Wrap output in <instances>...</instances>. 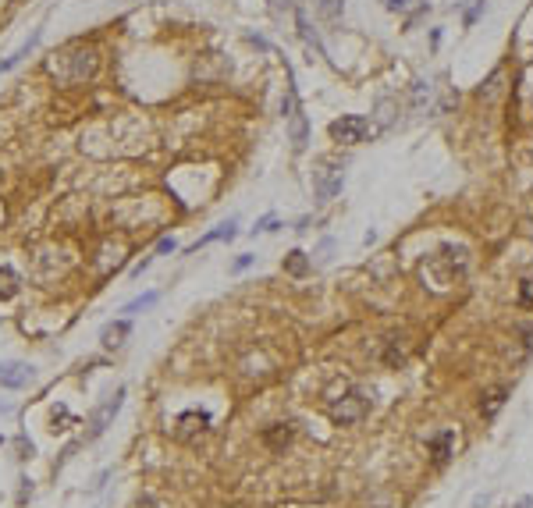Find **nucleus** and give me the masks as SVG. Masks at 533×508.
<instances>
[{
  "label": "nucleus",
  "instance_id": "nucleus-1",
  "mask_svg": "<svg viewBox=\"0 0 533 508\" xmlns=\"http://www.w3.org/2000/svg\"><path fill=\"white\" fill-rule=\"evenodd\" d=\"M57 60L50 65V71L68 82V86H82V82H93L96 71H100V47L93 43H71L60 54H54Z\"/></svg>",
  "mask_w": 533,
  "mask_h": 508
},
{
  "label": "nucleus",
  "instance_id": "nucleus-22",
  "mask_svg": "<svg viewBox=\"0 0 533 508\" xmlns=\"http://www.w3.org/2000/svg\"><path fill=\"white\" fill-rule=\"evenodd\" d=\"M430 93H434V89H430V82H423V78L413 82V107L416 111H423L427 103H430Z\"/></svg>",
  "mask_w": 533,
  "mask_h": 508
},
{
  "label": "nucleus",
  "instance_id": "nucleus-9",
  "mask_svg": "<svg viewBox=\"0 0 533 508\" xmlns=\"http://www.w3.org/2000/svg\"><path fill=\"white\" fill-rule=\"evenodd\" d=\"M29 380H32V366H25V363L0 366V388H25Z\"/></svg>",
  "mask_w": 533,
  "mask_h": 508
},
{
  "label": "nucleus",
  "instance_id": "nucleus-2",
  "mask_svg": "<svg viewBox=\"0 0 533 508\" xmlns=\"http://www.w3.org/2000/svg\"><path fill=\"white\" fill-rule=\"evenodd\" d=\"M345 185V160L341 157H320L313 164V196L317 203H331Z\"/></svg>",
  "mask_w": 533,
  "mask_h": 508
},
{
  "label": "nucleus",
  "instance_id": "nucleus-23",
  "mask_svg": "<svg viewBox=\"0 0 533 508\" xmlns=\"http://www.w3.org/2000/svg\"><path fill=\"white\" fill-rule=\"evenodd\" d=\"M384 363H387V366H402V363H405V349L398 345V338H392V342H387Z\"/></svg>",
  "mask_w": 533,
  "mask_h": 508
},
{
  "label": "nucleus",
  "instance_id": "nucleus-3",
  "mask_svg": "<svg viewBox=\"0 0 533 508\" xmlns=\"http://www.w3.org/2000/svg\"><path fill=\"white\" fill-rule=\"evenodd\" d=\"M366 412H370V398H366L363 391H345L341 398H334L331 406H327V416H331L334 427H352V423H359Z\"/></svg>",
  "mask_w": 533,
  "mask_h": 508
},
{
  "label": "nucleus",
  "instance_id": "nucleus-11",
  "mask_svg": "<svg viewBox=\"0 0 533 508\" xmlns=\"http://www.w3.org/2000/svg\"><path fill=\"white\" fill-rule=\"evenodd\" d=\"M427 448H430V459H434L438 465L441 462H448L452 459V448H455V434L452 430H441V434H434L427 441Z\"/></svg>",
  "mask_w": 533,
  "mask_h": 508
},
{
  "label": "nucleus",
  "instance_id": "nucleus-20",
  "mask_svg": "<svg viewBox=\"0 0 533 508\" xmlns=\"http://www.w3.org/2000/svg\"><path fill=\"white\" fill-rule=\"evenodd\" d=\"M392 121H395V100L381 96L377 100V129H392Z\"/></svg>",
  "mask_w": 533,
  "mask_h": 508
},
{
  "label": "nucleus",
  "instance_id": "nucleus-18",
  "mask_svg": "<svg viewBox=\"0 0 533 508\" xmlns=\"http://www.w3.org/2000/svg\"><path fill=\"white\" fill-rule=\"evenodd\" d=\"M284 270H288L292 278H306V274H310V256H306L302 249H292L288 256H284Z\"/></svg>",
  "mask_w": 533,
  "mask_h": 508
},
{
  "label": "nucleus",
  "instance_id": "nucleus-5",
  "mask_svg": "<svg viewBox=\"0 0 533 508\" xmlns=\"http://www.w3.org/2000/svg\"><path fill=\"white\" fill-rule=\"evenodd\" d=\"M121 406H125V388H117V391H114V398H107L104 406H100V409L89 416V423H86V427H89V430H86V437L93 441V437L104 434V430L111 427V423H114V416L121 412Z\"/></svg>",
  "mask_w": 533,
  "mask_h": 508
},
{
  "label": "nucleus",
  "instance_id": "nucleus-17",
  "mask_svg": "<svg viewBox=\"0 0 533 508\" xmlns=\"http://www.w3.org/2000/svg\"><path fill=\"white\" fill-rule=\"evenodd\" d=\"M18 288H22V278H18V270L0 267V302H4V299H14Z\"/></svg>",
  "mask_w": 533,
  "mask_h": 508
},
{
  "label": "nucleus",
  "instance_id": "nucleus-27",
  "mask_svg": "<svg viewBox=\"0 0 533 508\" xmlns=\"http://www.w3.org/2000/svg\"><path fill=\"white\" fill-rule=\"evenodd\" d=\"M174 249H178V242H174V239H160V242H157V249H153V256H163V252H174Z\"/></svg>",
  "mask_w": 533,
  "mask_h": 508
},
{
  "label": "nucleus",
  "instance_id": "nucleus-19",
  "mask_svg": "<svg viewBox=\"0 0 533 508\" xmlns=\"http://www.w3.org/2000/svg\"><path fill=\"white\" fill-rule=\"evenodd\" d=\"M157 302H160V291H146V295H135L132 302H125V306H121V313H125V316H135V313L150 309V306H157Z\"/></svg>",
  "mask_w": 533,
  "mask_h": 508
},
{
  "label": "nucleus",
  "instance_id": "nucleus-15",
  "mask_svg": "<svg viewBox=\"0 0 533 508\" xmlns=\"http://www.w3.org/2000/svg\"><path fill=\"white\" fill-rule=\"evenodd\" d=\"M235 228H238L235 221H224V224L210 228V231H207V235H203V239H199V242H196L192 249H199V245H210V242H231V239L238 235V231H235Z\"/></svg>",
  "mask_w": 533,
  "mask_h": 508
},
{
  "label": "nucleus",
  "instance_id": "nucleus-21",
  "mask_svg": "<svg viewBox=\"0 0 533 508\" xmlns=\"http://www.w3.org/2000/svg\"><path fill=\"white\" fill-rule=\"evenodd\" d=\"M516 302H519L523 309H530V313H533V274H526V278L519 281V291H516Z\"/></svg>",
  "mask_w": 533,
  "mask_h": 508
},
{
  "label": "nucleus",
  "instance_id": "nucleus-30",
  "mask_svg": "<svg viewBox=\"0 0 533 508\" xmlns=\"http://www.w3.org/2000/svg\"><path fill=\"white\" fill-rule=\"evenodd\" d=\"M150 263H153V256H142V260H139V263L132 267V278H142V270H146Z\"/></svg>",
  "mask_w": 533,
  "mask_h": 508
},
{
  "label": "nucleus",
  "instance_id": "nucleus-28",
  "mask_svg": "<svg viewBox=\"0 0 533 508\" xmlns=\"http://www.w3.org/2000/svg\"><path fill=\"white\" fill-rule=\"evenodd\" d=\"M14 444H18V452H22V455H18V459H32V441H29L25 434H22V437H18Z\"/></svg>",
  "mask_w": 533,
  "mask_h": 508
},
{
  "label": "nucleus",
  "instance_id": "nucleus-31",
  "mask_svg": "<svg viewBox=\"0 0 533 508\" xmlns=\"http://www.w3.org/2000/svg\"><path fill=\"white\" fill-rule=\"evenodd\" d=\"M135 508H160V501H157V498H150V494H142V498L135 501Z\"/></svg>",
  "mask_w": 533,
  "mask_h": 508
},
{
  "label": "nucleus",
  "instance_id": "nucleus-8",
  "mask_svg": "<svg viewBox=\"0 0 533 508\" xmlns=\"http://www.w3.org/2000/svg\"><path fill=\"white\" fill-rule=\"evenodd\" d=\"M292 14H295V29H299V36H302V43L310 47V50H317L320 57H327V47L320 43V32L310 25V18H306V11H302V8H292Z\"/></svg>",
  "mask_w": 533,
  "mask_h": 508
},
{
  "label": "nucleus",
  "instance_id": "nucleus-33",
  "mask_svg": "<svg viewBox=\"0 0 533 508\" xmlns=\"http://www.w3.org/2000/svg\"><path fill=\"white\" fill-rule=\"evenodd\" d=\"M274 228H277V221H274V217H263V221H260L253 231H274Z\"/></svg>",
  "mask_w": 533,
  "mask_h": 508
},
{
  "label": "nucleus",
  "instance_id": "nucleus-24",
  "mask_svg": "<svg viewBox=\"0 0 533 508\" xmlns=\"http://www.w3.org/2000/svg\"><path fill=\"white\" fill-rule=\"evenodd\" d=\"M498 86H501V71L490 75V78L484 82V86L477 89V96H480V100H495V96H498Z\"/></svg>",
  "mask_w": 533,
  "mask_h": 508
},
{
  "label": "nucleus",
  "instance_id": "nucleus-6",
  "mask_svg": "<svg viewBox=\"0 0 533 508\" xmlns=\"http://www.w3.org/2000/svg\"><path fill=\"white\" fill-rule=\"evenodd\" d=\"M288 121V139H292V150L302 153L306 146H310V118H306V111L299 107L292 118H284Z\"/></svg>",
  "mask_w": 533,
  "mask_h": 508
},
{
  "label": "nucleus",
  "instance_id": "nucleus-12",
  "mask_svg": "<svg viewBox=\"0 0 533 508\" xmlns=\"http://www.w3.org/2000/svg\"><path fill=\"white\" fill-rule=\"evenodd\" d=\"M210 427V412H181L178 416V437H192V434H203Z\"/></svg>",
  "mask_w": 533,
  "mask_h": 508
},
{
  "label": "nucleus",
  "instance_id": "nucleus-14",
  "mask_svg": "<svg viewBox=\"0 0 533 508\" xmlns=\"http://www.w3.org/2000/svg\"><path fill=\"white\" fill-rule=\"evenodd\" d=\"M39 36H43V32H39V29H36V32H32V36H29V39H25V43H22V47H18V50H14L11 57H4V60H0V71H11L14 65H22V60H25V57H29V54L36 50V43H39Z\"/></svg>",
  "mask_w": 533,
  "mask_h": 508
},
{
  "label": "nucleus",
  "instance_id": "nucleus-7",
  "mask_svg": "<svg viewBox=\"0 0 533 508\" xmlns=\"http://www.w3.org/2000/svg\"><path fill=\"white\" fill-rule=\"evenodd\" d=\"M505 401H508V388H505V384L487 388V391L480 395V416H484V419H495V416L505 409Z\"/></svg>",
  "mask_w": 533,
  "mask_h": 508
},
{
  "label": "nucleus",
  "instance_id": "nucleus-34",
  "mask_svg": "<svg viewBox=\"0 0 533 508\" xmlns=\"http://www.w3.org/2000/svg\"><path fill=\"white\" fill-rule=\"evenodd\" d=\"M249 263H253V256H238V260L231 263V270L238 274V270H245V267H249Z\"/></svg>",
  "mask_w": 533,
  "mask_h": 508
},
{
  "label": "nucleus",
  "instance_id": "nucleus-25",
  "mask_svg": "<svg viewBox=\"0 0 533 508\" xmlns=\"http://www.w3.org/2000/svg\"><path fill=\"white\" fill-rule=\"evenodd\" d=\"M245 43H253L256 50H263V54H271V43H266L263 36H256V32H245Z\"/></svg>",
  "mask_w": 533,
  "mask_h": 508
},
{
  "label": "nucleus",
  "instance_id": "nucleus-35",
  "mask_svg": "<svg viewBox=\"0 0 533 508\" xmlns=\"http://www.w3.org/2000/svg\"><path fill=\"white\" fill-rule=\"evenodd\" d=\"M409 0H387V11H405Z\"/></svg>",
  "mask_w": 533,
  "mask_h": 508
},
{
  "label": "nucleus",
  "instance_id": "nucleus-29",
  "mask_svg": "<svg viewBox=\"0 0 533 508\" xmlns=\"http://www.w3.org/2000/svg\"><path fill=\"white\" fill-rule=\"evenodd\" d=\"M271 8H274V14L281 18L284 11H292V0H271Z\"/></svg>",
  "mask_w": 533,
  "mask_h": 508
},
{
  "label": "nucleus",
  "instance_id": "nucleus-26",
  "mask_svg": "<svg viewBox=\"0 0 533 508\" xmlns=\"http://www.w3.org/2000/svg\"><path fill=\"white\" fill-rule=\"evenodd\" d=\"M18 483H22V487H18V505H25V501L32 498V480H25V476H22Z\"/></svg>",
  "mask_w": 533,
  "mask_h": 508
},
{
  "label": "nucleus",
  "instance_id": "nucleus-32",
  "mask_svg": "<svg viewBox=\"0 0 533 508\" xmlns=\"http://www.w3.org/2000/svg\"><path fill=\"white\" fill-rule=\"evenodd\" d=\"M57 423H71V412L68 409H57L54 412V430H57Z\"/></svg>",
  "mask_w": 533,
  "mask_h": 508
},
{
  "label": "nucleus",
  "instance_id": "nucleus-16",
  "mask_svg": "<svg viewBox=\"0 0 533 508\" xmlns=\"http://www.w3.org/2000/svg\"><path fill=\"white\" fill-rule=\"evenodd\" d=\"M128 331H132V324H128V316H125V320H117V324H107L104 334H100V342H104L107 349H114V345H121L128 338Z\"/></svg>",
  "mask_w": 533,
  "mask_h": 508
},
{
  "label": "nucleus",
  "instance_id": "nucleus-4",
  "mask_svg": "<svg viewBox=\"0 0 533 508\" xmlns=\"http://www.w3.org/2000/svg\"><path fill=\"white\" fill-rule=\"evenodd\" d=\"M327 135H331L334 142H341V146H359V142H366V135H370V121H366L363 114H341V118H334L331 124H327Z\"/></svg>",
  "mask_w": 533,
  "mask_h": 508
},
{
  "label": "nucleus",
  "instance_id": "nucleus-10",
  "mask_svg": "<svg viewBox=\"0 0 533 508\" xmlns=\"http://www.w3.org/2000/svg\"><path fill=\"white\" fill-rule=\"evenodd\" d=\"M292 437H295V430L288 427V423H274V427H266L263 430V444L271 452H284L292 444Z\"/></svg>",
  "mask_w": 533,
  "mask_h": 508
},
{
  "label": "nucleus",
  "instance_id": "nucleus-13",
  "mask_svg": "<svg viewBox=\"0 0 533 508\" xmlns=\"http://www.w3.org/2000/svg\"><path fill=\"white\" fill-rule=\"evenodd\" d=\"M313 8H317V18L327 25V29H334L341 25V14H345V0H313Z\"/></svg>",
  "mask_w": 533,
  "mask_h": 508
}]
</instances>
